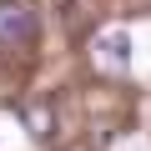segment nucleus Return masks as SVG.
Returning a JSON list of instances; mask_svg holds the SVG:
<instances>
[{
  "instance_id": "f257e3e1",
  "label": "nucleus",
  "mask_w": 151,
  "mask_h": 151,
  "mask_svg": "<svg viewBox=\"0 0 151 151\" xmlns=\"http://www.w3.org/2000/svg\"><path fill=\"white\" fill-rule=\"evenodd\" d=\"M40 35V15L25 0H0V45L5 50H25Z\"/></svg>"
},
{
  "instance_id": "f03ea898",
  "label": "nucleus",
  "mask_w": 151,
  "mask_h": 151,
  "mask_svg": "<svg viewBox=\"0 0 151 151\" xmlns=\"http://www.w3.org/2000/svg\"><path fill=\"white\" fill-rule=\"evenodd\" d=\"M96 65H101V70H126V65H131V35H126V30L96 35Z\"/></svg>"
},
{
  "instance_id": "7ed1b4c3",
  "label": "nucleus",
  "mask_w": 151,
  "mask_h": 151,
  "mask_svg": "<svg viewBox=\"0 0 151 151\" xmlns=\"http://www.w3.org/2000/svg\"><path fill=\"white\" fill-rule=\"evenodd\" d=\"M20 121H25V131H30V136H40V141H45V136L55 131L50 101H25V106H20Z\"/></svg>"
}]
</instances>
